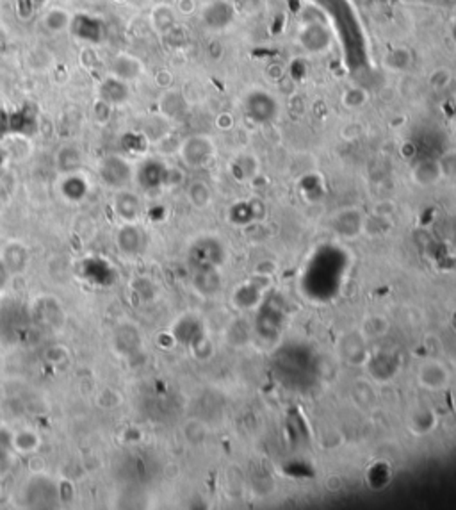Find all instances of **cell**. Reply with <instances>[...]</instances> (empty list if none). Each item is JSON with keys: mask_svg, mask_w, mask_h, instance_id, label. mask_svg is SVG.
<instances>
[{"mask_svg": "<svg viewBox=\"0 0 456 510\" xmlns=\"http://www.w3.org/2000/svg\"><path fill=\"white\" fill-rule=\"evenodd\" d=\"M442 179H456V152H448L439 159Z\"/></svg>", "mask_w": 456, "mask_h": 510, "instance_id": "obj_30", "label": "cell"}, {"mask_svg": "<svg viewBox=\"0 0 456 510\" xmlns=\"http://www.w3.org/2000/svg\"><path fill=\"white\" fill-rule=\"evenodd\" d=\"M40 444V437L30 430H20L12 435V446L20 452H34Z\"/></svg>", "mask_w": 456, "mask_h": 510, "instance_id": "obj_27", "label": "cell"}, {"mask_svg": "<svg viewBox=\"0 0 456 510\" xmlns=\"http://www.w3.org/2000/svg\"><path fill=\"white\" fill-rule=\"evenodd\" d=\"M17 11L21 18H30L34 11H37V8L33 0H17Z\"/></svg>", "mask_w": 456, "mask_h": 510, "instance_id": "obj_36", "label": "cell"}, {"mask_svg": "<svg viewBox=\"0 0 456 510\" xmlns=\"http://www.w3.org/2000/svg\"><path fill=\"white\" fill-rule=\"evenodd\" d=\"M414 55L407 46H394L383 58V67L392 73H405L412 67Z\"/></svg>", "mask_w": 456, "mask_h": 510, "instance_id": "obj_19", "label": "cell"}, {"mask_svg": "<svg viewBox=\"0 0 456 510\" xmlns=\"http://www.w3.org/2000/svg\"><path fill=\"white\" fill-rule=\"evenodd\" d=\"M428 84L430 88L435 89V91H444L453 84V73L449 68L439 67L428 76Z\"/></svg>", "mask_w": 456, "mask_h": 510, "instance_id": "obj_26", "label": "cell"}, {"mask_svg": "<svg viewBox=\"0 0 456 510\" xmlns=\"http://www.w3.org/2000/svg\"><path fill=\"white\" fill-rule=\"evenodd\" d=\"M390 322L385 316H371L367 322L364 323V334L373 335V337H382L389 332Z\"/></svg>", "mask_w": 456, "mask_h": 510, "instance_id": "obj_28", "label": "cell"}, {"mask_svg": "<svg viewBox=\"0 0 456 510\" xmlns=\"http://www.w3.org/2000/svg\"><path fill=\"white\" fill-rule=\"evenodd\" d=\"M107 71L109 76L118 77L130 84L145 76V63L137 55L129 54V52H118L109 61Z\"/></svg>", "mask_w": 456, "mask_h": 510, "instance_id": "obj_7", "label": "cell"}, {"mask_svg": "<svg viewBox=\"0 0 456 510\" xmlns=\"http://www.w3.org/2000/svg\"><path fill=\"white\" fill-rule=\"evenodd\" d=\"M55 161H58L61 172L64 173L77 172V168L80 166V154L79 150L73 147H62L61 150H59Z\"/></svg>", "mask_w": 456, "mask_h": 510, "instance_id": "obj_24", "label": "cell"}, {"mask_svg": "<svg viewBox=\"0 0 456 510\" xmlns=\"http://www.w3.org/2000/svg\"><path fill=\"white\" fill-rule=\"evenodd\" d=\"M255 272H257V275H261V276H271L274 272H277V264L271 263V261H262L261 264H257Z\"/></svg>", "mask_w": 456, "mask_h": 510, "instance_id": "obj_39", "label": "cell"}, {"mask_svg": "<svg viewBox=\"0 0 456 510\" xmlns=\"http://www.w3.org/2000/svg\"><path fill=\"white\" fill-rule=\"evenodd\" d=\"M186 197L195 209H207L212 204V189L204 180H193L187 186Z\"/></svg>", "mask_w": 456, "mask_h": 510, "instance_id": "obj_20", "label": "cell"}, {"mask_svg": "<svg viewBox=\"0 0 456 510\" xmlns=\"http://www.w3.org/2000/svg\"><path fill=\"white\" fill-rule=\"evenodd\" d=\"M230 172L240 182H253V179L261 175V161L252 152H243L237 157H234L232 164H230Z\"/></svg>", "mask_w": 456, "mask_h": 510, "instance_id": "obj_13", "label": "cell"}, {"mask_svg": "<svg viewBox=\"0 0 456 510\" xmlns=\"http://www.w3.org/2000/svg\"><path fill=\"white\" fill-rule=\"evenodd\" d=\"M33 2H34V6H36L37 9L42 8V6H45V4H46V0H33Z\"/></svg>", "mask_w": 456, "mask_h": 510, "instance_id": "obj_41", "label": "cell"}, {"mask_svg": "<svg viewBox=\"0 0 456 510\" xmlns=\"http://www.w3.org/2000/svg\"><path fill=\"white\" fill-rule=\"evenodd\" d=\"M348 344L342 346V351H344V359L351 364H362L365 362L364 357H365V344L362 343L360 339H358L357 334L349 335L346 337Z\"/></svg>", "mask_w": 456, "mask_h": 510, "instance_id": "obj_25", "label": "cell"}, {"mask_svg": "<svg viewBox=\"0 0 456 510\" xmlns=\"http://www.w3.org/2000/svg\"><path fill=\"white\" fill-rule=\"evenodd\" d=\"M324 489L328 493H340L344 489V480L340 477L339 473H330L326 478H324Z\"/></svg>", "mask_w": 456, "mask_h": 510, "instance_id": "obj_33", "label": "cell"}, {"mask_svg": "<svg viewBox=\"0 0 456 510\" xmlns=\"http://www.w3.org/2000/svg\"><path fill=\"white\" fill-rule=\"evenodd\" d=\"M175 11L182 17H191V15L198 13V2L196 0H177L175 2Z\"/></svg>", "mask_w": 456, "mask_h": 510, "instance_id": "obj_32", "label": "cell"}, {"mask_svg": "<svg viewBox=\"0 0 456 510\" xmlns=\"http://www.w3.org/2000/svg\"><path fill=\"white\" fill-rule=\"evenodd\" d=\"M243 111L257 125L273 123L280 114V102L273 91L265 88H249L243 95Z\"/></svg>", "mask_w": 456, "mask_h": 510, "instance_id": "obj_1", "label": "cell"}, {"mask_svg": "<svg viewBox=\"0 0 456 510\" xmlns=\"http://www.w3.org/2000/svg\"><path fill=\"white\" fill-rule=\"evenodd\" d=\"M59 191L68 202H80L86 198L87 191H89V184H87V179H84L80 173L71 172L62 177Z\"/></svg>", "mask_w": 456, "mask_h": 510, "instance_id": "obj_17", "label": "cell"}, {"mask_svg": "<svg viewBox=\"0 0 456 510\" xmlns=\"http://www.w3.org/2000/svg\"><path fill=\"white\" fill-rule=\"evenodd\" d=\"M412 180L421 188H432L442 179L439 159H421L412 166Z\"/></svg>", "mask_w": 456, "mask_h": 510, "instance_id": "obj_15", "label": "cell"}, {"mask_svg": "<svg viewBox=\"0 0 456 510\" xmlns=\"http://www.w3.org/2000/svg\"><path fill=\"white\" fill-rule=\"evenodd\" d=\"M184 439L193 446H200L207 439V427L200 419H189L184 425Z\"/></svg>", "mask_w": 456, "mask_h": 510, "instance_id": "obj_23", "label": "cell"}, {"mask_svg": "<svg viewBox=\"0 0 456 510\" xmlns=\"http://www.w3.org/2000/svg\"><path fill=\"white\" fill-rule=\"evenodd\" d=\"M189 109V102L179 89H164L159 98V111L166 120H179Z\"/></svg>", "mask_w": 456, "mask_h": 510, "instance_id": "obj_12", "label": "cell"}, {"mask_svg": "<svg viewBox=\"0 0 456 510\" xmlns=\"http://www.w3.org/2000/svg\"><path fill=\"white\" fill-rule=\"evenodd\" d=\"M141 230L137 229L136 225L129 223V225L121 227L120 232H118V245L123 252L127 254H134L141 248Z\"/></svg>", "mask_w": 456, "mask_h": 510, "instance_id": "obj_21", "label": "cell"}, {"mask_svg": "<svg viewBox=\"0 0 456 510\" xmlns=\"http://www.w3.org/2000/svg\"><path fill=\"white\" fill-rule=\"evenodd\" d=\"M249 209H252L253 220H262L265 216V205L261 200H249Z\"/></svg>", "mask_w": 456, "mask_h": 510, "instance_id": "obj_40", "label": "cell"}, {"mask_svg": "<svg viewBox=\"0 0 456 510\" xmlns=\"http://www.w3.org/2000/svg\"><path fill=\"white\" fill-rule=\"evenodd\" d=\"M98 175L107 188L125 189L134 177L132 164L121 155H109L98 166Z\"/></svg>", "mask_w": 456, "mask_h": 510, "instance_id": "obj_4", "label": "cell"}, {"mask_svg": "<svg viewBox=\"0 0 456 510\" xmlns=\"http://www.w3.org/2000/svg\"><path fill=\"white\" fill-rule=\"evenodd\" d=\"M394 211H396V205H394V202H390V200L378 202V204L374 205V214H376V216L390 218L392 214H394Z\"/></svg>", "mask_w": 456, "mask_h": 510, "instance_id": "obj_35", "label": "cell"}, {"mask_svg": "<svg viewBox=\"0 0 456 510\" xmlns=\"http://www.w3.org/2000/svg\"><path fill=\"white\" fill-rule=\"evenodd\" d=\"M98 98L109 104L111 107H120L130 100L129 82L118 79V77L107 76L98 84Z\"/></svg>", "mask_w": 456, "mask_h": 510, "instance_id": "obj_9", "label": "cell"}, {"mask_svg": "<svg viewBox=\"0 0 456 510\" xmlns=\"http://www.w3.org/2000/svg\"><path fill=\"white\" fill-rule=\"evenodd\" d=\"M264 76H265V79H268V80L278 84L280 80H283V77H286V68H283L282 63L273 61V63H270L268 67L264 68Z\"/></svg>", "mask_w": 456, "mask_h": 510, "instance_id": "obj_31", "label": "cell"}, {"mask_svg": "<svg viewBox=\"0 0 456 510\" xmlns=\"http://www.w3.org/2000/svg\"><path fill=\"white\" fill-rule=\"evenodd\" d=\"M154 80H155V84H157L159 88L170 89L171 86H173L175 77H173V73H171V71L168 70V68H161V70L155 71Z\"/></svg>", "mask_w": 456, "mask_h": 510, "instance_id": "obj_34", "label": "cell"}, {"mask_svg": "<svg viewBox=\"0 0 456 510\" xmlns=\"http://www.w3.org/2000/svg\"><path fill=\"white\" fill-rule=\"evenodd\" d=\"M365 218L362 216L357 207H346L339 213L333 214V229L339 232L342 238H357L364 232Z\"/></svg>", "mask_w": 456, "mask_h": 510, "instance_id": "obj_10", "label": "cell"}, {"mask_svg": "<svg viewBox=\"0 0 456 510\" xmlns=\"http://www.w3.org/2000/svg\"><path fill=\"white\" fill-rule=\"evenodd\" d=\"M112 207H114V213L121 220L129 223L136 222L143 211L141 198L137 197L134 191H129V189H118L114 198H112Z\"/></svg>", "mask_w": 456, "mask_h": 510, "instance_id": "obj_11", "label": "cell"}, {"mask_svg": "<svg viewBox=\"0 0 456 510\" xmlns=\"http://www.w3.org/2000/svg\"><path fill=\"white\" fill-rule=\"evenodd\" d=\"M230 218H232V222L237 223V225H246V223L252 222L253 214L248 202H239V204L234 205L232 209H230Z\"/></svg>", "mask_w": 456, "mask_h": 510, "instance_id": "obj_29", "label": "cell"}, {"mask_svg": "<svg viewBox=\"0 0 456 510\" xmlns=\"http://www.w3.org/2000/svg\"><path fill=\"white\" fill-rule=\"evenodd\" d=\"M70 33L73 34V38L79 42L89 43V45H96L104 39L105 36V24L100 17L89 13H73L70 24Z\"/></svg>", "mask_w": 456, "mask_h": 510, "instance_id": "obj_6", "label": "cell"}, {"mask_svg": "<svg viewBox=\"0 0 456 510\" xmlns=\"http://www.w3.org/2000/svg\"><path fill=\"white\" fill-rule=\"evenodd\" d=\"M177 17H179V13L175 11L173 6L161 2V4H155L150 11V26L155 33L166 36L170 30L177 27Z\"/></svg>", "mask_w": 456, "mask_h": 510, "instance_id": "obj_14", "label": "cell"}, {"mask_svg": "<svg viewBox=\"0 0 456 510\" xmlns=\"http://www.w3.org/2000/svg\"><path fill=\"white\" fill-rule=\"evenodd\" d=\"M71 18L73 13L68 11L67 8H61V6H55V8L46 9L42 17V27L50 34H62L70 30Z\"/></svg>", "mask_w": 456, "mask_h": 510, "instance_id": "obj_16", "label": "cell"}, {"mask_svg": "<svg viewBox=\"0 0 456 510\" xmlns=\"http://www.w3.org/2000/svg\"><path fill=\"white\" fill-rule=\"evenodd\" d=\"M234 125H236V121H234L232 114H230V113L218 114V118H216V127H218V129L230 130Z\"/></svg>", "mask_w": 456, "mask_h": 510, "instance_id": "obj_38", "label": "cell"}, {"mask_svg": "<svg viewBox=\"0 0 456 510\" xmlns=\"http://www.w3.org/2000/svg\"><path fill=\"white\" fill-rule=\"evenodd\" d=\"M417 382L428 391H442L449 384V371L439 360L426 359L417 366Z\"/></svg>", "mask_w": 456, "mask_h": 510, "instance_id": "obj_8", "label": "cell"}, {"mask_svg": "<svg viewBox=\"0 0 456 510\" xmlns=\"http://www.w3.org/2000/svg\"><path fill=\"white\" fill-rule=\"evenodd\" d=\"M182 163L189 168H204L214 159L216 145L207 134H193L184 139L179 147Z\"/></svg>", "mask_w": 456, "mask_h": 510, "instance_id": "obj_3", "label": "cell"}, {"mask_svg": "<svg viewBox=\"0 0 456 510\" xmlns=\"http://www.w3.org/2000/svg\"><path fill=\"white\" fill-rule=\"evenodd\" d=\"M298 43L310 55H321L332 46V33L321 21H308L299 29Z\"/></svg>", "mask_w": 456, "mask_h": 510, "instance_id": "obj_5", "label": "cell"}, {"mask_svg": "<svg viewBox=\"0 0 456 510\" xmlns=\"http://www.w3.org/2000/svg\"><path fill=\"white\" fill-rule=\"evenodd\" d=\"M364 132V129L360 127V123H348V125L342 129V138L353 141V139L360 138V134Z\"/></svg>", "mask_w": 456, "mask_h": 510, "instance_id": "obj_37", "label": "cell"}, {"mask_svg": "<svg viewBox=\"0 0 456 510\" xmlns=\"http://www.w3.org/2000/svg\"><path fill=\"white\" fill-rule=\"evenodd\" d=\"M164 175H166V166L157 163V161H146L136 173L139 184L146 189L164 186Z\"/></svg>", "mask_w": 456, "mask_h": 510, "instance_id": "obj_18", "label": "cell"}, {"mask_svg": "<svg viewBox=\"0 0 456 510\" xmlns=\"http://www.w3.org/2000/svg\"><path fill=\"white\" fill-rule=\"evenodd\" d=\"M202 26L211 33H223L230 29L237 18V8L230 0H209L198 9Z\"/></svg>", "mask_w": 456, "mask_h": 510, "instance_id": "obj_2", "label": "cell"}, {"mask_svg": "<svg viewBox=\"0 0 456 510\" xmlns=\"http://www.w3.org/2000/svg\"><path fill=\"white\" fill-rule=\"evenodd\" d=\"M340 100H342V105L349 111H357V109L364 107L367 102H369V91L362 86H349V88L344 89L342 96H340Z\"/></svg>", "mask_w": 456, "mask_h": 510, "instance_id": "obj_22", "label": "cell"}]
</instances>
